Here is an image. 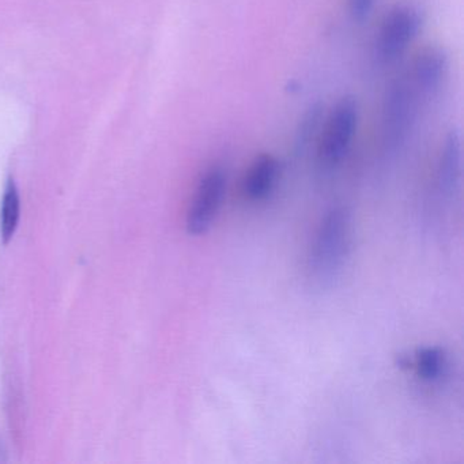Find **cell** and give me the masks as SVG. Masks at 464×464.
<instances>
[{
  "label": "cell",
  "instance_id": "obj_1",
  "mask_svg": "<svg viewBox=\"0 0 464 464\" xmlns=\"http://www.w3.org/2000/svg\"><path fill=\"white\" fill-rule=\"evenodd\" d=\"M352 246V217L344 208H331L317 227L308 259L309 276L330 286L341 276Z\"/></svg>",
  "mask_w": 464,
  "mask_h": 464
},
{
  "label": "cell",
  "instance_id": "obj_2",
  "mask_svg": "<svg viewBox=\"0 0 464 464\" xmlns=\"http://www.w3.org/2000/svg\"><path fill=\"white\" fill-rule=\"evenodd\" d=\"M360 110L354 97L344 96L331 111L317 145V159L323 169L338 167L352 148L357 131Z\"/></svg>",
  "mask_w": 464,
  "mask_h": 464
},
{
  "label": "cell",
  "instance_id": "obj_3",
  "mask_svg": "<svg viewBox=\"0 0 464 464\" xmlns=\"http://www.w3.org/2000/svg\"><path fill=\"white\" fill-rule=\"evenodd\" d=\"M423 13L411 2H401L388 10L377 34V53L385 62L395 61L420 34Z\"/></svg>",
  "mask_w": 464,
  "mask_h": 464
},
{
  "label": "cell",
  "instance_id": "obj_4",
  "mask_svg": "<svg viewBox=\"0 0 464 464\" xmlns=\"http://www.w3.org/2000/svg\"><path fill=\"white\" fill-rule=\"evenodd\" d=\"M417 89L406 78L388 88L382 107V132L385 143L396 148L406 140L417 113Z\"/></svg>",
  "mask_w": 464,
  "mask_h": 464
},
{
  "label": "cell",
  "instance_id": "obj_5",
  "mask_svg": "<svg viewBox=\"0 0 464 464\" xmlns=\"http://www.w3.org/2000/svg\"><path fill=\"white\" fill-rule=\"evenodd\" d=\"M225 191L227 173L222 168H210L200 179L187 213L186 227L189 235L200 236L208 232L221 208Z\"/></svg>",
  "mask_w": 464,
  "mask_h": 464
},
{
  "label": "cell",
  "instance_id": "obj_6",
  "mask_svg": "<svg viewBox=\"0 0 464 464\" xmlns=\"http://www.w3.org/2000/svg\"><path fill=\"white\" fill-rule=\"evenodd\" d=\"M448 53L440 45H428L415 55L410 72L411 81L418 93L431 94L439 91L447 77Z\"/></svg>",
  "mask_w": 464,
  "mask_h": 464
},
{
  "label": "cell",
  "instance_id": "obj_7",
  "mask_svg": "<svg viewBox=\"0 0 464 464\" xmlns=\"http://www.w3.org/2000/svg\"><path fill=\"white\" fill-rule=\"evenodd\" d=\"M461 176V140L458 130H450L442 143L437 167V186L440 194L452 197Z\"/></svg>",
  "mask_w": 464,
  "mask_h": 464
},
{
  "label": "cell",
  "instance_id": "obj_8",
  "mask_svg": "<svg viewBox=\"0 0 464 464\" xmlns=\"http://www.w3.org/2000/svg\"><path fill=\"white\" fill-rule=\"evenodd\" d=\"M278 175V160L270 153L260 154L252 162L244 179V195L254 202L265 199L273 191Z\"/></svg>",
  "mask_w": 464,
  "mask_h": 464
},
{
  "label": "cell",
  "instance_id": "obj_9",
  "mask_svg": "<svg viewBox=\"0 0 464 464\" xmlns=\"http://www.w3.org/2000/svg\"><path fill=\"white\" fill-rule=\"evenodd\" d=\"M21 200L14 180L10 179L5 188L2 208H0V236L4 243H9L14 236L20 222Z\"/></svg>",
  "mask_w": 464,
  "mask_h": 464
},
{
  "label": "cell",
  "instance_id": "obj_10",
  "mask_svg": "<svg viewBox=\"0 0 464 464\" xmlns=\"http://www.w3.org/2000/svg\"><path fill=\"white\" fill-rule=\"evenodd\" d=\"M447 365V355L441 347L429 346L417 350L414 362L410 361V366L415 369L418 377L425 382H437L444 373Z\"/></svg>",
  "mask_w": 464,
  "mask_h": 464
},
{
  "label": "cell",
  "instance_id": "obj_11",
  "mask_svg": "<svg viewBox=\"0 0 464 464\" xmlns=\"http://www.w3.org/2000/svg\"><path fill=\"white\" fill-rule=\"evenodd\" d=\"M323 107L320 104L312 105L306 111L304 118L301 119L298 124L297 132H295V151L298 154L304 153L311 145L314 138L319 134L320 127H322L323 121Z\"/></svg>",
  "mask_w": 464,
  "mask_h": 464
},
{
  "label": "cell",
  "instance_id": "obj_12",
  "mask_svg": "<svg viewBox=\"0 0 464 464\" xmlns=\"http://www.w3.org/2000/svg\"><path fill=\"white\" fill-rule=\"evenodd\" d=\"M376 0H347V9L353 20L363 23L373 12Z\"/></svg>",
  "mask_w": 464,
  "mask_h": 464
}]
</instances>
